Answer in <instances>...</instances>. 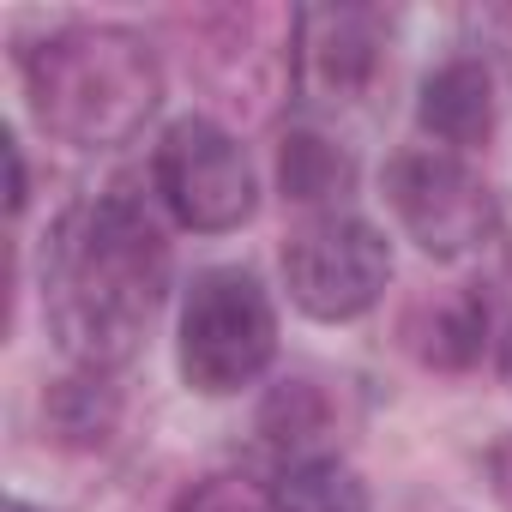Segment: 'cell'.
Segmentation results:
<instances>
[{"label":"cell","mask_w":512,"mask_h":512,"mask_svg":"<svg viewBox=\"0 0 512 512\" xmlns=\"http://www.w3.org/2000/svg\"><path fill=\"white\" fill-rule=\"evenodd\" d=\"M169 290V247L139 199H79L43 247V314L73 362L121 368L151 332Z\"/></svg>","instance_id":"6da1fadb"},{"label":"cell","mask_w":512,"mask_h":512,"mask_svg":"<svg viewBox=\"0 0 512 512\" xmlns=\"http://www.w3.org/2000/svg\"><path fill=\"white\" fill-rule=\"evenodd\" d=\"M7 512H37V506H25V500H13V506H7Z\"/></svg>","instance_id":"2e32d148"},{"label":"cell","mask_w":512,"mask_h":512,"mask_svg":"<svg viewBox=\"0 0 512 512\" xmlns=\"http://www.w3.org/2000/svg\"><path fill=\"white\" fill-rule=\"evenodd\" d=\"M175 512H278V500H272V488H253L241 476H211V482L187 488Z\"/></svg>","instance_id":"4fadbf2b"},{"label":"cell","mask_w":512,"mask_h":512,"mask_svg":"<svg viewBox=\"0 0 512 512\" xmlns=\"http://www.w3.org/2000/svg\"><path fill=\"white\" fill-rule=\"evenodd\" d=\"M488 476H494V494H500V506L512 512V440H500V446H494V458H488Z\"/></svg>","instance_id":"5bb4252c"},{"label":"cell","mask_w":512,"mask_h":512,"mask_svg":"<svg viewBox=\"0 0 512 512\" xmlns=\"http://www.w3.org/2000/svg\"><path fill=\"white\" fill-rule=\"evenodd\" d=\"M278 181H284V193H290V199L320 205V199L350 193L356 163H350L332 139H320V133H290V139H284V151H278Z\"/></svg>","instance_id":"30bf717a"},{"label":"cell","mask_w":512,"mask_h":512,"mask_svg":"<svg viewBox=\"0 0 512 512\" xmlns=\"http://www.w3.org/2000/svg\"><path fill=\"white\" fill-rule=\"evenodd\" d=\"M284 278L302 314L314 320H356L392 284V247L362 217H314L284 247Z\"/></svg>","instance_id":"277c9868"},{"label":"cell","mask_w":512,"mask_h":512,"mask_svg":"<svg viewBox=\"0 0 512 512\" xmlns=\"http://www.w3.org/2000/svg\"><path fill=\"white\" fill-rule=\"evenodd\" d=\"M386 193H392V211L404 217V229L416 235V247L434 253V260H464L470 247H482L494 235V193L458 157L404 151L386 169Z\"/></svg>","instance_id":"8992f818"},{"label":"cell","mask_w":512,"mask_h":512,"mask_svg":"<svg viewBox=\"0 0 512 512\" xmlns=\"http://www.w3.org/2000/svg\"><path fill=\"white\" fill-rule=\"evenodd\" d=\"M157 193L187 229H235L253 211V169L247 151L205 115H187L157 145Z\"/></svg>","instance_id":"5b68a950"},{"label":"cell","mask_w":512,"mask_h":512,"mask_svg":"<svg viewBox=\"0 0 512 512\" xmlns=\"http://www.w3.org/2000/svg\"><path fill=\"white\" fill-rule=\"evenodd\" d=\"M482 326H488V308H482L476 296H452V302L434 314L428 338H416V350H422V362H434V368H464V362H476V350H482Z\"/></svg>","instance_id":"7c38bea8"},{"label":"cell","mask_w":512,"mask_h":512,"mask_svg":"<svg viewBox=\"0 0 512 512\" xmlns=\"http://www.w3.org/2000/svg\"><path fill=\"white\" fill-rule=\"evenodd\" d=\"M296 61L302 73L332 91V97H350L368 85L374 61H380V19L362 13V7H314V13H296Z\"/></svg>","instance_id":"52a82bcc"},{"label":"cell","mask_w":512,"mask_h":512,"mask_svg":"<svg viewBox=\"0 0 512 512\" xmlns=\"http://www.w3.org/2000/svg\"><path fill=\"white\" fill-rule=\"evenodd\" d=\"M49 422H55L61 440H73V446H97V440L115 428V398H109V386H103L97 374L61 380V386L49 392Z\"/></svg>","instance_id":"8fae6325"},{"label":"cell","mask_w":512,"mask_h":512,"mask_svg":"<svg viewBox=\"0 0 512 512\" xmlns=\"http://www.w3.org/2000/svg\"><path fill=\"white\" fill-rule=\"evenodd\" d=\"M422 133H434L440 145H482L494 133V79L476 61H446L440 73L422 79V103H416Z\"/></svg>","instance_id":"ba28073f"},{"label":"cell","mask_w":512,"mask_h":512,"mask_svg":"<svg viewBox=\"0 0 512 512\" xmlns=\"http://www.w3.org/2000/svg\"><path fill=\"white\" fill-rule=\"evenodd\" d=\"M500 374H506V386H512V332L500 338Z\"/></svg>","instance_id":"9a60e30c"},{"label":"cell","mask_w":512,"mask_h":512,"mask_svg":"<svg viewBox=\"0 0 512 512\" xmlns=\"http://www.w3.org/2000/svg\"><path fill=\"white\" fill-rule=\"evenodd\" d=\"M278 356V314L266 290L235 266L199 272L181 308V374L193 392H241Z\"/></svg>","instance_id":"3957f363"},{"label":"cell","mask_w":512,"mask_h":512,"mask_svg":"<svg viewBox=\"0 0 512 512\" xmlns=\"http://www.w3.org/2000/svg\"><path fill=\"white\" fill-rule=\"evenodd\" d=\"M272 500H278V512H368V488L338 458H296L278 476Z\"/></svg>","instance_id":"9c48e42d"},{"label":"cell","mask_w":512,"mask_h":512,"mask_svg":"<svg viewBox=\"0 0 512 512\" xmlns=\"http://www.w3.org/2000/svg\"><path fill=\"white\" fill-rule=\"evenodd\" d=\"M25 85L37 121L67 145H127L157 97L163 73L145 37L121 25H73L25 55Z\"/></svg>","instance_id":"7a4b0ae2"}]
</instances>
